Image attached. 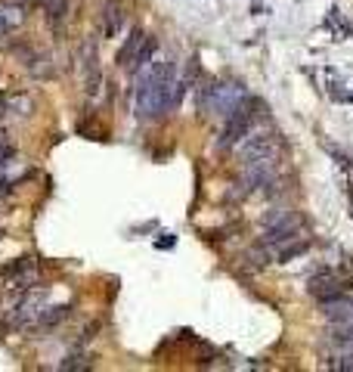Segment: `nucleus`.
I'll return each instance as SVG.
<instances>
[{"label": "nucleus", "mask_w": 353, "mask_h": 372, "mask_svg": "<svg viewBox=\"0 0 353 372\" xmlns=\"http://www.w3.org/2000/svg\"><path fill=\"white\" fill-rule=\"evenodd\" d=\"M136 115L139 118H158L168 109L180 106L186 81H176L174 62H149L143 72H136Z\"/></svg>", "instance_id": "obj_1"}, {"label": "nucleus", "mask_w": 353, "mask_h": 372, "mask_svg": "<svg viewBox=\"0 0 353 372\" xmlns=\"http://www.w3.org/2000/svg\"><path fill=\"white\" fill-rule=\"evenodd\" d=\"M245 99H248V93H245L242 84H211V87L202 90L198 106H202V112H208V115L229 118V115L239 109Z\"/></svg>", "instance_id": "obj_2"}, {"label": "nucleus", "mask_w": 353, "mask_h": 372, "mask_svg": "<svg viewBox=\"0 0 353 372\" xmlns=\"http://www.w3.org/2000/svg\"><path fill=\"white\" fill-rule=\"evenodd\" d=\"M239 155H242V165L264 155H279V140L269 131H248L239 140Z\"/></svg>", "instance_id": "obj_3"}, {"label": "nucleus", "mask_w": 353, "mask_h": 372, "mask_svg": "<svg viewBox=\"0 0 353 372\" xmlns=\"http://www.w3.org/2000/svg\"><path fill=\"white\" fill-rule=\"evenodd\" d=\"M301 232H304V217H301L298 211H291L285 220H279L276 227H266V232H264V245H266V248H282L285 242L301 239Z\"/></svg>", "instance_id": "obj_4"}, {"label": "nucleus", "mask_w": 353, "mask_h": 372, "mask_svg": "<svg viewBox=\"0 0 353 372\" xmlns=\"http://www.w3.org/2000/svg\"><path fill=\"white\" fill-rule=\"evenodd\" d=\"M242 180L248 189H257V186H266L276 180V155H264L254 161H245L242 165Z\"/></svg>", "instance_id": "obj_5"}, {"label": "nucleus", "mask_w": 353, "mask_h": 372, "mask_svg": "<svg viewBox=\"0 0 353 372\" xmlns=\"http://www.w3.org/2000/svg\"><path fill=\"white\" fill-rule=\"evenodd\" d=\"M248 131H251V112L245 109V102H242V106L226 118V127H223V134H220V143H217V146H220V149H229V146L239 143V140L248 134Z\"/></svg>", "instance_id": "obj_6"}, {"label": "nucleus", "mask_w": 353, "mask_h": 372, "mask_svg": "<svg viewBox=\"0 0 353 372\" xmlns=\"http://www.w3.org/2000/svg\"><path fill=\"white\" fill-rule=\"evenodd\" d=\"M81 53H84V90H87V96H96L99 87H102V72H99V53H96V44L87 41Z\"/></svg>", "instance_id": "obj_7"}, {"label": "nucleus", "mask_w": 353, "mask_h": 372, "mask_svg": "<svg viewBox=\"0 0 353 372\" xmlns=\"http://www.w3.org/2000/svg\"><path fill=\"white\" fill-rule=\"evenodd\" d=\"M328 341L335 347H341V351L353 347V317L350 320H332V326H328Z\"/></svg>", "instance_id": "obj_8"}, {"label": "nucleus", "mask_w": 353, "mask_h": 372, "mask_svg": "<svg viewBox=\"0 0 353 372\" xmlns=\"http://www.w3.org/2000/svg\"><path fill=\"white\" fill-rule=\"evenodd\" d=\"M322 313L328 320H350L353 317V298H341V295H332L322 301Z\"/></svg>", "instance_id": "obj_9"}, {"label": "nucleus", "mask_w": 353, "mask_h": 372, "mask_svg": "<svg viewBox=\"0 0 353 372\" xmlns=\"http://www.w3.org/2000/svg\"><path fill=\"white\" fill-rule=\"evenodd\" d=\"M34 112V96L25 90L19 93H6V115H16V118H28Z\"/></svg>", "instance_id": "obj_10"}, {"label": "nucleus", "mask_w": 353, "mask_h": 372, "mask_svg": "<svg viewBox=\"0 0 353 372\" xmlns=\"http://www.w3.org/2000/svg\"><path fill=\"white\" fill-rule=\"evenodd\" d=\"M310 295H316L319 301H325V298H332V295H341V285H338L335 276L319 273V276L310 279Z\"/></svg>", "instance_id": "obj_11"}, {"label": "nucleus", "mask_w": 353, "mask_h": 372, "mask_svg": "<svg viewBox=\"0 0 353 372\" xmlns=\"http://www.w3.org/2000/svg\"><path fill=\"white\" fill-rule=\"evenodd\" d=\"M68 313H72V307H68V304H53V307H44L34 329H53V326H59L62 320H68Z\"/></svg>", "instance_id": "obj_12"}, {"label": "nucleus", "mask_w": 353, "mask_h": 372, "mask_svg": "<svg viewBox=\"0 0 353 372\" xmlns=\"http://www.w3.org/2000/svg\"><path fill=\"white\" fill-rule=\"evenodd\" d=\"M143 41H146V34L136 28V31L131 34V38H127V44L121 46V50H118V65H124V68L131 65V59H133V56L139 53V46H143Z\"/></svg>", "instance_id": "obj_13"}, {"label": "nucleus", "mask_w": 353, "mask_h": 372, "mask_svg": "<svg viewBox=\"0 0 353 372\" xmlns=\"http://www.w3.org/2000/svg\"><path fill=\"white\" fill-rule=\"evenodd\" d=\"M121 22H124L121 6L109 3V6H105V13H102V34H105V38H115V34L121 31Z\"/></svg>", "instance_id": "obj_14"}, {"label": "nucleus", "mask_w": 353, "mask_h": 372, "mask_svg": "<svg viewBox=\"0 0 353 372\" xmlns=\"http://www.w3.org/2000/svg\"><path fill=\"white\" fill-rule=\"evenodd\" d=\"M152 53H155V38H149V34H146V41H143V46H139V53L131 59V65H127V68H131V72H143V68L149 65V59H152Z\"/></svg>", "instance_id": "obj_15"}, {"label": "nucleus", "mask_w": 353, "mask_h": 372, "mask_svg": "<svg viewBox=\"0 0 353 372\" xmlns=\"http://www.w3.org/2000/svg\"><path fill=\"white\" fill-rule=\"evenodd\" d=\"M22 22H25V13L22 9H0V34H6L9 28H19Z\"/></svg>", "instance_id": "obj_16"}, {"label": "nucleus", "mask_w": 353, "mask_h": 372, "mask_svg": "<svg viewBox=\"0 0 353 372\" xmlns=\"http://www.w3.org/2000/svg\"><path fill=\"white\" fill-rule=\"evenodd\" d=\"M245 261H251V267H264V264H269V248L261 242V248H251L248 254H245Z\"/></svg>", "instance_id": "obj_17"}, {"label": "nucleus", "mask_w": 353, "mask_h": 372, "mask_svg": "<svg viewBox=\"0 0 353 372\" xmlns=\"http://www.w3.org/2000/svg\"><path fill=\"white\" fill-rule=\"evenodd\" d=\"M288 214H291V208H273V211H266V214L261 217V224H264V230H266V227H276L279 220H285Z\"/></svg>", "instance_id": "obj_18"}, {"label": "nucleus", "mask_w": 353, "mask_h": 372, "mask_svg": "<svg viewBox=\"0 0 353 372\" xmlns=\"http://www.w3.org/2000/svg\"><path fill=\"white\" fill-rule=\"evenodd\" d=\"M6 158H13V146H9V131L0 127V165H6Z\"/></svg>", "instance_id": "obj_19"}, {"label": "nucleus", "mask_w": 353, "mask_h": 372, "mask_svg": "<svg viewBox=\"0 0 353 372\" xmlns=\"http://www.w3.org/2000/svg\"><path fill=\"white\" fill-rule=\"evenodd\" d=\"M304 251H307V242H301V245H294V248H285L282 251V261H291V258H298Z\"/></svg>", "instance_id": "obj_20"}, {"label": "nucleus", "mask_w": 353, "mask_h": 372, "mask_svg": "<svg viewBox=\"0 0 353 372\" xmlns=\"http://www.w3.org/2000/svg\"><path fill=\"white\" fill-rule=\"evenodd\" d=\"M81 366H90L87 357H72V360H65V363H62V369H81Z\"/></svg>", "instance_id": "obj_21"}, {"label": "nucleus", "mask_w": 353, "mask_h": 372, "mask_svg": "<svg viewBox=\"0 0 353 372\" xmlns=\"http://www.w3.org/2000/svg\"><path fill=\"white\" fill-rule=\"evenodd\" d=\"M176 239L171 236V232H164V239H155V248H174Z\"/></svg>", "instance_id": "obj_22"}, {"label": "nucleus", "mask_w": 353, "mask_h": 372, "mask_svg": "<svg viewBox=\"0 0 353 372\" xmlns=\"http://www.w3.org/2000/svg\"><path fill=\"white\" fill-rule=\"evenodd\" d=\"M335 366H338V369H353V357H341Z\"/></svg>", "instance_id": "obj_23"}, {"label": "nucleus", "mask_w": 353, "mask_h": 372, "mask_svg": "<svg viewBox=\"0 0 353 372\" xmlns=\"http://www.w3.org/2000/svg\"><path fill=\"white\" fill-rule=\"evenodd\" d=\"M0 115H6V93H0Z\"/></svg>", "instance_id": "obj_24"}]
</instances>
